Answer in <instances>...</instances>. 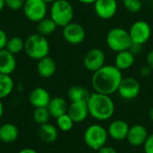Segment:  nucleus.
Listing matches in <instances>:
<instances>
[{
    "label": "nucleus",
    "mask_w": 153,
    "mask_h": 153,
    "mask_svg": "<svg viewBox=\"0 0 153 153\" xmlns=\"http://www.w3.org/2000/svg\"><path fill=\"white\" fill-rule=\"evenodd\" d=\"M17 153H39L36 150L32 148H23L21 151H19Z\"/></svg>",
    "instance_id": "obj_37"
},
{
    "label": "nucleus",
    "mask_w": 153,
    "mask_h": 153,
    "mask_svg": "<svg viewBox=\"0 0 153 153\" xmlns=\"http://www.w3.org/2000/svg\"><path fill=\"white\" fill-rule=\"evenodd\" d=\"M123 5L129 13H138L143 7L142 0H122Z\"/></svg>",
    "instance_id": "obj_29"
},
{
    "label": "nucleus",
    "mask_w": 153,
    "mask_h": 153,
    "mask_svg": "<svg viewBox=\"0 0 153 153\" xmlns=\"http://www.w3.org/2000/svg\"><path fill=\"white\" fill-rule=\"evenodd\" d=\"M49 49L50 46L47 38L38 32L29 35L24 40V51L33 60H39L48 56Z\"/></svg>",
    "instance_id": "obj_3"
},
{
    "label": "nucleus",
    "mask_w": 153,
    "mask_h": 153,
    "mask_svg": "<svg viewBox=\"0 0 153 153\" xmlns=\"http://www.w3.org/2000/svg\"><path fill=\"white\" fill-rule=\"evenodd\" d=\"M108 137V130L99 124L89 126L83 133L84 143L93 151H99L101 147L105 146Z\"/></svg>",
    "instance_id": "obj_6"
},
{
    "label": "nucleus",
    "mask_w": 153,
    "mask_h": 153,
    "mask_svg": "<svg viewBox=\"0 0 153 153\" xmlns=\"http://www.w3.org/2000/svg\"><path fill=\"white\" fill-rule=\"evenodd\" d=\"M7 40H8V37L6 32L3 29H0V50L5 48Z\"/></svg>",
    "instance_id": "obj_32"
},
{
    "label": "nucleus",
    "mask_w": 153,
    "mask_h": 153,
    "mask_svg": "<svg viewBox=\"0 0 153 153\" xmlns=\"http://www.w3.org/2000/svg\"><path fill=\"white\" fill-rule=\"evenodd\" d=\"M149 118L153 121V107L150 109V111H149Z\"/></svg>",
    "instance_id": "obj_41"
},
{
    "label": "nucleus",
    "mask_w": 153,
    "mask_h": 153,
    "mask_svg": "<svg viewBox=\"0 0 153 153\" xmlns=\"http://www.w3.org/2000/svg\"><path fill=\"white\" fill-rule=\"evenodd\" d=\"M142 48H143L142 45H138V44L133 43L132 46H131V48H129V50H130L134 56H136V55H138V54H140V53L142 52Z\"/></svg>",
    "instance_id": "obj_34"
},
{
    "label": "nucleus",
    "mask_w": 153,
    "mask_h": 153,
    "mask_svg": "<svg viewBox=\"0 0 153 153\" xmlns=\"http://www.w3.org/2000/svg\"><path fill=\"white\" fill-rule=\"evenodd\" d=\"M56 120L57 129H59L62 132L70 131L74 127V122L73 121V119L70 117V116L67 113L58 117L57 118H56Z\"/></svg>",
    "instance_id": "obj_28"
},
{
    "label": "nucleus",
    "mask_w": 153,
    "mask_h": 153,
    "mask_svg": "<svg viewBox=\"0 0 153 153\" xmlns=\"http://www.w3.org/2000/svg\"><path fill=\"white\" fill-rule=\"evenodd\" d=\"M143 146L144 153H153V134H149L148 138L146 139Z\"/></svg>",
    "instance_id": "obj_31"
},
{
    "label": "nucleus",
    "mask_w": 153,
    "mask_h": 153,
    "mask_svg": "<svg viewBox=\"0 0 153 153\" xmlns=\"http://www.w3.org/2000/svg\"><path fill=\"white\" fill-rule=\"evenodd\" d=\"M98 153H117V152L115 148L105 145L98 151Z\"/></svg>",
    "instance_id": "obj_35"
},
{
    "label": "nucleus",
    "mask_w": 153,
    "mask_h": 153,
    "mask_svg": "<svg viewBox=\"0 0 153 153\" xmlns=\"http://www.w3.org/2000/svg\"><path fill=\"white\" fill-rule=\"evenodd\" d=\"M56 28H57V25L50 17H45L44 19L37 22L38 33L45 37L55 32Z\"/></svg>",
    "instance_id": "obj_25"
},
{
    "label": "nucleus",
    "mask_w": 153,
    "mask_h": 153,
    "mask_svg": "<svg viewBox=\"0 0 153 153\" xmlns=\"http://www.w3.org/2000/svg\"><path fill=\"white\" fill-rule=\"evenodd\" d=\"M77 1L84 4H94L97 0H77Z\"/></svg>",
    "instance_id": "obj_38"
},
{
    "label": "nucleus",
    "mask_w": 153,
    "mask_h": 153,
    "mask_svg": "<svg viewBox=\"0 0 153 153\" xmlns=\"http://www.w3.org/2000/svg\"><path fill=\"white\" fill-rule=\"evenodd\" d=\"M146 63L153 70V49L150 50L146 56Z\"/></svg>",
    "instance_id": "obj_36"
},
{
    "label": "nucleus",
    "mask_w": 153,
    "mask_h": 153,
    "mask_svg": "<svg viewBox=\"0 0 153 153\" xmlns=\"http://www.w3.org/2000/svg\"><path fill=\"white\" fill-rule=\"evenodd\" d=\"M48 109L52 117L57 118L58 117L67 113L68 104L65 99L61 97H55L50 100Z\"/></svg>",
    "instance_id": "obj_22"
},
{
    "label": "nucleus",
    "mask_w": 153,
    "mask_h": 153,
    "mask_svg": "<svg viewBox=\"0 0 153 153\" xmlns=\"http://www.w3.org/2000/svg\"><path fill=\"white\" fill-rule=\"evenodd\" d=\"M47 4H52L53 2H55L56 0H44Z\"/></svg>",
    "instance_id": "obj_42"
},
{
    "label": "nucleus",
    "mask_w": 153,
    "mask_h": 153,
    "mask_svg": "<svg viewBox=\"0 0 153 153\" xmlns=\"http://www.w3.org/2000/svg\"><path fill=\"white\" fill-rule=\"evenodd\" d=\"M134 62H135V56L128 49L117 53L114 60V65L117 67L120 71H123L132 67Z\"/></svg>",
    "instance_id": "obj_19"
},
{
    "label": "nucleus",
    "mask_w": 153,
    "mask_h": 153,
    "mask_svg": "<svg viewBox=\"0 0 153 153\" xmlns=\"http://www.w3.org/2000/svg\"><path fill=\"white\" fill-rule=\"evenodd\" d=\"M128 32L133 43L143 46L152 36V28L147 22L138 20L130 26Z\"/></svg>",
    "instance_id": "obj_8"
},
{
    "label": "nucleus",
    "mask_w": 153,
    "mask_h": 153,
    "mask_svg": "<svg viewBox=\"0 0 153 153\" xmlns=\"http://www.w3.org/2000/svg\"><path fill=\"white\" fill-rule=\"evenodd\" d=\"M0 126H1V125H0Z\"/></svg>",
    "instance_id": "obj_43"
},
{
    "label": "nucleus",
    "mask_w": 153,
    "mask_h": 153,
    "mask_svg": "<svg viewBox=\"0 0 153 153\" xmlns=\"http://www.w3.org/2000/svg\"><path fill=\"white\" fill-rule=\"evenodd\" d=\"M93 4L96 15L103 20L111 19L117 12V0H97Z\"/></svg>",
    "instance_id": "obj_12"
},
{
    "label": "nucleus",
    "mask_w": 153,
    "mask_h": 153,
    "mask_svg": "<svg viewBox=\"0 0 153 153\" xmlns=\"http://www.w3.org/2000/svg\"><path fill=\"white\" fill-rule=\"evenodd\" d=\"M29 102L34 108H48L51 97L49 92L42 87H36L29 93Z\"/></svg>",
    "instance_id": "obj_14"
},
{
    "label": "nucleus",
    "mask_w": 153,
    "mask_h": 153,
    "mask_svg": "<svg viewBox=\"0 0 153 153\" xmlns=\"http://www.w3.org/2000/svg\"><path fill=\"white\" fill-rule=\"evenodd\" d=\"M152 69L147 65H144V66H142L141 67V69H140V74L143 77H148L152 74Z\"/></svg>",
    "instance_id": "obj_33"
},
{
    "label": "nucleus",
    "mask_w": 153,
    "mask_h": 153,
    "mask_svg": "<svg viewBox=\"0 0 153 153\" xmlns=\"http://www.w3.org/2000/svg\"><path fill=\"white\" fill-rule=\"evenodd\" d=\"M56 71V63L49 56H47L38 60L37 72L40 77L45 79L50 78L55 74Z\"/></svg>",
    "instance_id": "obj_17"
},
{
    "label": "nucleus",
    "mask_w": 153,
    "mask_h": 153,
    "mask_svg": "<svg viewBox=\"0 0 153 153\" xmlns=\"http://www.w3.org/2000/svg\"><path fill=\"white\" fill-rule=\"evenodd\" d=\"M89 116L99 121H106L115 113V103L109 95L92 92L87 100Z\"/></svg>",
    "instance_id": "obj_2"
},
{
    "label": "nucleus",
    "mask_w": 153,
    "mask_h": 153,
    "mask_svg": "<svg viewBox=\"0 0 153 153\" xmlns=\"http://www.w3.org/2000/svg\"><path fill=\"white\" fill-rule=\"evenodd\" d=\"M106 44L112 51L117 53L128 50L133 42L128 30L121 27H115L108 30L106 36Z\"/></svg>",
    "instance_id": "obj_5"
},
{
    "label": "nucleus",
    "mask_w": 153,
    "mask_h": 153,
    "mask_svg": "<svg viewBox=\"0 0 153 153\" xmlns=\"http://www.w3.org/2000/svg\"><path fill=\"white\" fill-rule=\"evenodd\" d=\"M25 0H4L5 7L12 11H18L22 9Z\"/></svg>",
    "instance_id": "obj_30"
},
{
    "label": "nucleus",
    "mask_w": 153,
    "mask_h": 153,
    "mask_svg": "<svg viewBox=\"0 0 153 153\" xmlns=\"http://www.w3.org/2000/svg\"><path fill=\"white\" fill-rule=\"evenodd\" d=\"M148 136H149V134H148L147 128L143 125L136 124V125L132 126L129 128L126 140L130 145L138 147V146L143 145Z\"/></svg>",
    "instance_id": "obj_13"
},
{
    "label": "nucleus",
    "mask_w": 153,
    "mask_h": 153,
    "mask_svg": "<svg viewBox=\"0 0 153 153\" xmlns=\"http://www.w3.org/2000/svg\"><path fill=\"white\" fill-rule=\"evenodd\" d=\"M51 116L49 114V111L48 108H34V111L32 113V118L35 123L38 125H43L46 123H48Z\"/></svg>",
    "instance_id": "obj_27"
},
{
    "label": "nucleus",
    "mask_w": 153,
    "mask_h": 153,
    "mask_svg": "<svg viewBox=\"0 0 153 153\" xmlns=\"http://www.w3.org/2000/svg\"><path fill=\"white\" fill-rule=\"evenodd\" d=\"M16 59L13 54L8 50H0V74L11 75L16 68Z\"/></svg>",
    "instance_id": "obj_18"
},
{
    "label": "nucleus",
    "mask_w": 153,
    "mask_h": 153,
    "mask_svg": "<svg viewBox=\"0 0 153 153\" xmlns=\"http://www.w3.org/2000/svg\"><path fill=\"white\" fill-rule=\"evenodd\" d=\"M90 92L82 86L74 85L69 88L67 95L71 102L76 101H87L90 96Z\"/></svg>",
    "instance_id": "obj_23"
},
{
    "label": "nucleus",
    "mask_w": 153,
    "mask_h": 153,
    "mask_svg": "<svg viewBox=\"0 0 153 153\" xmlns=\"http://www.w3.org/2000/svg\"><path fill=\"white\" fill-rule=\"evenodd\" d=\"M22 11L29 21L38 22L47 17L48 4L44 0H25Z\"/></svg>",
    "instance_id": "obj_7"
},
{
    "label": "nucleus",
    "mask_w": 153,
    "mask_h": 153,
    "mask_svg": "<svg viewBox=\"0 0 153 153\" xmlns=\"http://www.w3.org/2000/svg\"><path fill=\"white\" fill-rule=\"evenodd\" d=\"M14 82L11 75L0 74V100L8 97L13 91Z\"/></svg>",
    "instance_id": "obj_24"
},
{
    "label": "nucleus",
    "mask_w": 153,
    "mask_h": 153,
    "mask_svg": "<svg viewBox=\"0 0 153 153\" xmlns=\"http://www.w3.org/2000/svg\"><path fill=\"white\" fill-rule=\"evenodd\" d=\"M106 56L102 49L93 48L89 49L83 56L84 67L91 73H94L105 65Z\"/></svg>",
    "instance_id": "obj_10"
},
{
    "label": "nucleus",
    "mask_w": 153,
    "mask_h": 153,
    "mask_svg": "<svg viewBox=\"0 0 153 153\" xmlns=\"http://www.w3.org/2000/svg\"><path fill=\"white\" fill-rule=\"evenodd\" d=\"M19 136V129L13 123H4L0 126V141L4 143H14Z\"/></svg>",
    "instance_id": "obj_21"
},
{
    "label": "nucleus",
    "mask_w": 153,
    "mask_h": 153,
    "mask_svg": "<svg viewBox=\"0 0 153 153\" xmlns=\"http://www.w3.org/2000/svg\"><path fill=\"white\" fill-rule=\"evenodd\" d=\"M122 79V71L114 65H105L92 73L91 85L95 92L110 96L117 91Z\"/></svg>",
    "instance_id": "obj_1"
},
{
    "label": "nucleus",
    "mask_w": 153,
    "mask_h": 153,
    "mask_svg": "<svg viewBox=\"0 0 153 153\" xmlns=\"http://www.w3.org/2000/svg\"><path fill=\"white\" fill-rule=\"evenodd\" d=\"M129 128V125L125 120L116 119L109 124L107 130L110 138L115 141H123L126 139Z\"/></svg>",
    "instance_id": "obj_15"
},
{
    "label": "nucleus",
    "mask_w": 153,
    "mask_h": 153,
    "mask_svg": "<svg viewBox=\"0 0 153 153\" xmlns=\"http://www.w3.org/2000/svg\"><path fill=\"white\" fill-rule=\"evenodd\" d=\"M4 104L2 102V100H0V119L4 115Z\"/></svg>",
    "instance_id": "obj_39"
},
{
    "label": "nucleus",
    "mask_w": 153,
    "mask_h": 153,
    "mask_svg": "<svg viewBox=\"0 0 153 153\" xmlns=\"http://www.w3.org/2000/svg\"><path fill=\"white\" fill-rule=\"evenodd\" d=\"M141 91V84L139 81L134 77H123L117 92L119 96L126 100L135 99Z\"/></svg>",
    "instance_id": "obj_11"
},
{
    "label": "nucleus",
    "mask_w": 153,
    "mask_h": 153,
    "mask_svg": "<svg viewBox=\"0 0 153 153\" xmlns=\"http://www.w3.org/2000/svg\"><path fill=\"white\" fill-rule=\"evenodd\" d=\"M5 49L13 55L19 54L20 52L24 50V40L18 36L8 38Z\"/></svg>",
    "instance_id": "obj_26"
},
{
    "label": "nucleus",
    "mask_w": 153,
    "mask_h": 153,
    "mask_svg": "<svg viewBox=\"0 0 153 153\" xmlns=\"http://www.w3.org/2000/svg\"><path fill=\"white\" fill-rule=\"evenodd\" d=\"M5 7V4H4V0H0V12Z\"/></svg>",
    "instance_id": "obj_40"
},
{
    "label": "nucleus",
    "mask_w": 153,
    "mask_h": 153,
    "mask_svg": "<svg viewBox=\"0 0 153 153\" xmlns=\"http://www.w3.org/2000/svg\"><path fill=\"white\" fill-rule=\"evenodd\" d=\"M62 35L67 43L71 45H79L84 41L86 31L81 24L72 22L63 27Z\"/></svg>",
    "instance_id": "obj_9"
},
{
    "label": "nucleus",
    "mask_w": 153,
    "mask_h": 153,
    "mask_svg": "<svg viewBox=\"0 0 153 153\" xmlns=\"http://www.w3.org/2000/svg\"><path fill=\"white\" fill-rule=\"evenodd\" d=\"M38 134L40 139L45 143H52L56 142L58 137L57 127L50 123H46L39 126Z\"/></svg>",
    "instance_id": "obj_20"
},
{
    "label": "nucleus",
    "mask_w": 153,
    "mask_h": 153,
    "mask_svg": "<svg viewBox=\"0 0 153 153\" xmlns=\"http://www.w3.org/2000/svg\"><path fill=\"white\" fill-rule=\"evenodd\" d=\"M67 114L74 123L83 122L89 116L87 101L71 102V104L68 105Z\"/></svg>",
    "instance_id": "obj_16"
},
{
    "label": "nucleus",
    "mask_w": 153,
    "mask_h": 153,
    "mask_svg": "<svg viewBox=\"0 0 153 153\" xmlns=\"http://www.w3.org/2000/svg\"><path fill=\"white\" fill-rule=\"evenodd\" d=\"M49 17L56 22L57 27H64L73 22L74 8L68 0H56L51 4Z\"/></svg>",
    "instance_id": "obj_4"
}]
</instances>
